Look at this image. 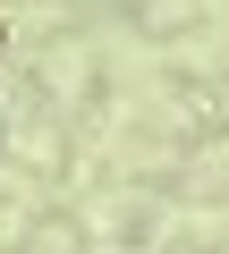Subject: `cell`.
<instances>
[{"label": "cell", "instance_id": "6da1fadb", "mask_svg": "<svg viewBox=\"0 0 229 254\" xmlns=\"http://www.w3.org/2000/svg\"><path fill=\"white\" fill-rule=\"evenodd\" d=\"M0 43H9V26H0Z\"/></svg>", "mask_w": 229, "mask_h": 254}]
</instances>
